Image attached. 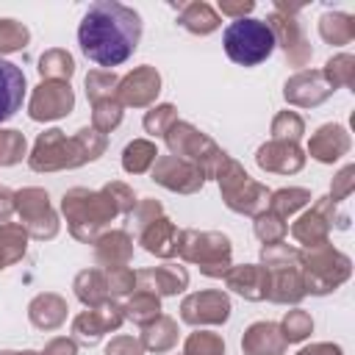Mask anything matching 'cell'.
<instances>
[{"mask_svg":"<svg viewBox=\"0 0 355 355\" xmlns=\"http://www.w3.org/2000/svg\"><path fill=\"white\" fill-rule=\"evenodd\" d=\"M122 313H125V319L144 327V324H150L153 319L161 316V300L150 291H133L130 300L122 305Z\"/></svg>","mask_w":355,"mask_h":355,"instance_id":"33","label":"cell"},{"mask_svg":"<svg viewBox=\"0 0 355 355\" xmlns=\"http://www.w3.org/2000/svg\"><path fill=\"white\" fill-rule=\"evenodd\" d=\"M286 233H288L286 219H280L277 214L261 211V214L255 216V236H258L263 244H277V241H283Z\"/></svg>","mask_w":355,"mask_h":355,"instance_id":"44","label":"cell"},{"mask_svg":"<svg viewBox=\"0 0 355 355\" xmlns=\"http://www.w3.org/2000/svg\"><path fill=\"white\" fill-rule=\"evenodd\" d=\"M155 158H158V150H155L153 141H147V139H133V141L122 150V169L130 172V175H141V172L153 169Z\"/></svg>","mask_w":355,"mask_h":355,"instance_id":"32","label":"cell"},{"mask_svg":"<svg viewBox=\"0 0 355 355\" xmlns=\"http://www.w3.org/2000/svg\"><path fill=\"white\" fill-rule=\"evenodd\" d=\"M14 211H17V205H14V191L0 189V225H3V222H8Z\"/></svg>","mask_w":355,"mask_h":355,"instance_id":"53","label":"cell"},{"mask_svg":"<svg viewBox=\"0 0 355 355\" xmlns=\"http://www.w3.org/2000/svg\"><path fill=\"white\" fill-rule=\"evenodd\" d=\"M28 164L33 172H55V169H75L83 164V158H80L75 136L67 139L64 130L53 128L36 139L33 153L28 155Z\"/></svg>","mask_w":355,"mask_h":355,"instance_id":"8","label":"cell"},{"mask_svg":"<svg viewBox=\"0 0 355 355\" xmlns=\"http://www.w3.org/2000/svg\"><path fill=\"white\" fill-rule=\"evenodd\" d=\"M227 288H233L236 294L247 297V300H266V266L263 263H244V266H230L227 275Z\"/></svg>","mask_w":355,"mask_h":355,"instance_id":"23","label":"cell"},{"mask_svg":"<svg viewBox=\"0 0 355 355\" xmlns=\"http://www.w3.org/2000/svg\"><path fill=\"white\" fill-rule=\"evenodd\" d=\"M297 355H341V349L336 344H311V347L300 349Z\"/></svg>","mask_w":355,"mask_h":355,"instance_id":"54","label":"cell"},{"mask_svg":"<svg viewBox=\"0 0 355 355\" xmlns=\"http://www.w3.org/2000/svg\"><path fill=\"white\" fill-rule=\"evenodd\" d=\"M269 283H266V300L272 302H300L305 297L300 263L288 266H266Z\"/></svg>","mask_w":355,"mask_h":355,"instance_id":"19","label":"cell"},{"mask_svg":"<svg viewBox=\"0 0 355 355\" xmlns=\"http://www.w3.org/2000/svg\"><path fill=\"white\" fill-rule=\"evenodd\" d=\"M94 255L103 269L128 266V261L133 255V239L125 230H108L94 241Z\"/></svg>","mask_w":355,"mask_h":355,"instance_id":"25","label":"cell"},{"mask_svg":"<svg viewBox=\"0 0 355 355\" xmlns=\"http://www.w3.org/2000/svg\"><path fill=\"white\" fill-rule=\"evenodd\" d=\"M61 211L69 222V233L86 244H94L105 225L119 214L105 191L92 189H69L61 200Z\"/></svg>","mask_w":355,"mask_h":355,"instance_id":"2","label":"cell"},{"mask_svg":"<svg viewBox=\"0 0 355 355\" xmlns=\"http://www.w3.org/2000/svg\"><path fill=\"white\" fill-rule=\"evenodd\" d=\"M25 89H28L25 72L17 64L0 58V122L11 119L22 108Z\"/></svg>","mask_w":355,"mask_h":355,"instance_id":"20","label":"cell"},{"mask_svg":"<svg viewBox=\"0 0 355 355\" xmlns=\"http://www.w3.org/2000/svg\"><path fill=\"white\" fill-rule=\"evenodd\" d=\"M116 86H119V78L111 69H92L86 75V97L92 100V105L100 100L116 97Z\"/></svg>","mask_w":355,"mask_h":355,"instance_id":"37","label":"cell"},{"mask_svg":"<svg viewBox=\"0 0 355 355\" xmlns=\"http://www.w3.org/2000/svg\"><path fill=\"white\" fill-rule=\"evenodd\" d=\"M322 75H324V80L330 83L333 92L338 86H352V80H355V58L349 53H338L324 64Z\"/></svg>","mask_w":355,"mask_h":355,"instance_id":"36","label":"cell"},{"mask_svg":"<svg viewBox=\"0 0 355 355\" xmlns=\"http://www.w3.org/2000/svg\"><path fill=\"white\" fill-rule=\"evenodd\" d=\"M222 44L225 53L233 64L239 67H258L261 61H266L275 50V36L269 31V25L263 19L255 17H244V19H233L225 33H222Z\"/></svg>","mask_w":355,"mask_h":355,"instance_id":"3","label":"cell"},{"mask_svg":"<svg viewBox=\"0 0 355 355\" xmlns=\"http://www.w3.org/2000/svg\"><path fill=\"white\" fill-rule=\"evenodd\" d=\"M139 39H141L139 11L116 0L92 3L78 25L80 53L105 69L125 64L136 53Z\"/></svg>","mask_w":355,"mask_h":355,"instance_id":"1","label":"cell"},{"mask_svg":"<svg viewBox=\"0 0 355 355\" xmlns=\"http://www.w3.org/2000/svg\"><path fill=\"white\" fill-rule=\"evenodd\" d=\"M216 180H219V189H222V200L230 211L247 214V216H258L261 211H266L272 191L266 186H261L258 180H252L239 161L227 158V164L222 166Z\"/></svg>","mask_w":355,"mask_h":355,"instance_id":"6","label":"cell"},{"mask_svg":"<svg viewBox=\"0 0 355 355\" xmlns=\"http://www.w3.org/2000/svg\"><path fill=\"white\" fill-rule=\"evenodd\" d=\"M347 150H349V136L341 125H322L308 141V153L322 164L338 161Z\"/></svg>","mask_w":355,"mask_h":355,"instance_id":"24","label":"cell"},{"mask_svg":"<svg viewBox=\"0 0 355 355\" xmlns=\"http://www.w3.org/2000/svg\"><path fill=\"white\" fill-rule=\"evenodd\" d=\"M189 286V272L175 263H164L155 269H139L136 272V291H150L155 297L178 294Z\"/></svg>","mask_w":355,"mask_h":355,"instance_id":"17","label":"cell"},{"mask_svg":"<svg viewBox=\"0 0 355 355\" xmlns=\"http://www.w3.org/2000/svg\"><path fill=\"white\" fill-rule=\"evenodd\" d=\"M158 92H161V75L155 67L144 64V67H136L133 72H128L125 78H119L116 100H119V105L144 108L158 97Z\"/></svg>","mask_w":355,"mask_h":355,"instance_id":"14","label":"cell"},{"mask_svg":"<svg viewBox=\"0 0 355 355\" xmlns=\"http://www.w3.org/2000/svg\"><path fill=\"white\" fill-rule=\"evenodd\" d=\"M252 8H255L252 0H236V3H230V0H219L216 14H225V17H233V19H244Z\"/></svg>","mask_w":355,"mask_h":355,"instance_id":"50","label":"cell"},{"mask_svg":"<svg viewBox=\"0 0 355 355\" xmlns=\"http://www.w3.org/2000/svg\"><path fill=\"white\" fill-rule=\"evenodd\" d=\"M300 275L305 294H327L349 277V258L333 250V244L322 241L300 252Z\"/></svg>","mask_w":355,"mask_h":355,"instance_id":"4","label":"cell"},{"mask_svg":"<svg viewBox=\"0 0 355 355\" xmlns=\"http://www.w3.org/2000/svg\"><path fill=\"white\" fill-rule=\"evenodd\" d=\"M75 294L83 305L97 308L103 302H108V286H105V272L103 269H83L75 277Z\"/></svg>","mask_w":355,"mask_h":355,"instance_id":"30","label":"cell"},{"mask_svg":"<svg viewBox=\"0 0 355 355\" xmlns=\"http://www.w3.org/2000/svg\"><path fill=\"white\" fill-rule=\"evenodd\" d=\"M67 302L58 294H39L28 305V316L39 330H58L67 322Z\"/></svg>","mask_w":355,"mask_h":355,"instance_id":"26","label":"cell"},{"mask_svg":"<svg viewBox=\"0 0 355 355\" xmlns=\"http://www.w3.org/2000/svg\"><path fill=\"white\" fill-rule=\"evenodd\" d=\"M14 205H17V214L22 219V227L28 236L33 239H53L58 233V216L55 211L50 208V197L44 189H22V191H14Z\"/></svg>","mask_w":355,"mask_h":355,"instance_id":"9","label":"cell"},{"mask_svg":"<svg viewBox=\"0 0 355 355\" xmlns=\"http://www.w3.org/2000/svg\"><path fill=\"white\" fill-rule=\"evenodd\" d=\"M319 36L333 47L349 44L355 39V17L347 11H324L319 17Z\"/></svg>","mask_w":355,"mask_h":355,"instance_id":"28","label":"cell"},{"mask_svg":"<svg viewBox=\"0 0 355 355\" xmlns=\"http://www.w3.org/2000/svg\"><path fill=\"white\" fill-rule=\"evenodd\" d=\"M75 108V92L67 80H42L28 103V116L33 122H53Z\"/></svg>","mask_w":355,"mask_h":355,"instance_id":"10","label":"cell"},{"mask_svg":"<svg viewBox=\"0 0 355 355\" xmlns=\"http://www.w3.org/2000/svg\"><path fill=\"white\" fill-rule=\"evenodd\" d=\"M178 122V111L175 105L164 103V105H153L147 114H144V130L150 136H166V130Z\"/></svg>","mask_w":355,"mask_h":355,"instance_id":"45","label":"cell"},{"mask_svg":"<svg viewBox=\"0 0 355 355\" xmlns=\"http://www.w3.org/2000/svg\"><path fill=\"white\" fill-rule=\"evenodd\" d=\"M333 211H336V202L330 197L316 200V205L311 211H305L291 225V236L297 241H302L305 247H316V244L327 241V233H330V225H333Z\"/></svg>","mask_w":355,"mask_h":355,"instance_id":"16","label":"cell"},{"mask_svg":"<svg viewBox=\"0 0 355 355\" xmlns=\"http://www.w3.org/2000/svg\"><path fill=\"white\" fill-rule=\"evenodd\" d=\"M305 202H311V191L308 189H280V191H272L269 194V211L277 214L280 219L291 216Z\"/></svg>","mask_w":355,"mask_h":355,"instance_id":"35","label":"cell"},{"mask_svg":"<svg viewBox=\"0 0 355 355\" xmlns=\"http://www.w3.org/2000/svg\"><path fill=\"white\" fill-rule=\"evenodd\" d=\"M0 269H6V263H3V258H0Z\"/></svg>","mask_w":355,"mask_h":355,"instance_id":"56","label":"cell"},{"mask_svg":"<svg viewBox=\"0 0 355 355\" xmlns=\"http://www.w3.org/2000/svg\"><path fill=\"white\" fill-rule=\"evenodd\" d=\"M28 247V233L22 225L17 222H3L0 225V258L6 266H11L14 261H19L25 255Z\"/></svg>","mask_w":355,"mask_h":355,"instance_id":"34","label":"cell"},{"mask_svg":"<svg viewBox=\"0 0 355 355\" xmlns=\"http://www.w3.org/2000/svg\"><path fill=\"white\" fill-rule=\"evenodd\" d=\"M103 191L111 197V202L116 205V211H119V214H130V211L136 208V194H133L125 183H119V180L105 183V186H103Z\"/></svg>","mask_w":355,"mask_h":355,"instance_id":"47","label":"cell"},{"mask_svg":"<svg viewBox=\"0 0 355 355\" xmlns=\"http://www.w3.org/2000/svg\"><path fill=\"white\" fill-rule=\"evenodd\" d=\"M330 94H333V89H330V83L324 80L322 69H300L294 78L286 80V89H283V97H286L291 105H300V108L319 105V103H324Z\"/></svg>","mask_w":355,"mask_h":355,"instance_id":"15","label":"cell"},{"mask_svg":"<svg viewBox=\"0 0 355 355\" xmlns=\"http://www.w3.org/2000/svg\"><path fill=\"white\" fill-rule=\"evenodd\" d=\"M180 11H178V22L189 31V33H194V36H208V33H214L216 28H219V14H216V8L211 6V3H202V0H194V3H180L178 6Z\"/></svg>","mask_w":355,"mask_h":355,"instance_id":"27","label":"cell"},{"mask_svg":"<svg viewBox=\"0 0 355 355\" xmlns=\"http://www.w3.org/2000/svg\"><path fill=\"white\" fill-rule=\"evenodd\" d=\"M311 330H313V319H311V313H305V311L297 308V311H288V313L283 316L280 333H283L286 344H297V341L308 338Z\"/></svg>","mask_w":355,"mask_h":355,"instance_id":"42","label":"cell"},{"mask_svg":"<svg viewBox=\"0 0 355 355\" xmlns=\"http://www.w3.org/2000/svg\"><path fill=\"white\" fill-rule=\"evenodd\" d=\"M25 150H28V141L19 130L0 128V166L19 164L25 158Z\"/></svg>","mask_w":355,"mask_h":355,"instance_id":"41","label":"cell"},{"mask_svg":"<svg viewBox=\"0 0 355 355\" xmlns=\"http://www.w3.org/2000/svg\"><path fill=\"white\" fill-rule=\"evenodd\" d=\"M302 11V6H288L286 0H277L275 3V11L263 19L275 36V44L283 47L286 58L291 67H305L313 55L308 39H305V28L302 22L297 19V14Z\"/></svg>","mask_w":355,"mask_h":355,"instance_id":"7","label":"cell"},{"mask_svg":"<svg viewBox=\"0 0 355 355\" xmlns=\"http://www.w3.org/2000/svg\"><path fill=\"white\" fill-rule=\"evenodd\" d=\"M153 180L161 183L169 191H178V194H194L205 183L202 172L194 164H189L183 158H175V155H158L155 158V164H153Z\"/></svg>","mask_w":355,"mask_h":355,"instance_id":"13","label":"cell"},{"mask_svg":"<svg viewBox=\"0 0 355 355\" xmlns=\"http://www.w3.org/2000/svg\"><path fill=\"white\" fill-rule=\"evenodd\" d=\"M105 272V286H108V297H125L136 291V272L130 266H111L103 269Z\"/></svg>","mask_w":355,"mask_h":355,"instance_id":"46","label":"cell"},{"mask_svg":"<svg viewBox=\"0 0 355 355\" xmlns=\"http://www.w3.org/2000/svg\"><path fill=\"white\" fill-rule=\"evenodd\" d=\"M141 347L150 352H166L178 344V322L169 316H158L150 324H144L141 330Z\"/></svg>","mask_w":355,"mask_h":355,"instance_id":"29","label":"cell"},{"mask_svg":"<svg viewBox=\"0 0 355 355\" xmlns=\"http://www.w3.org/2000/svg\"><path fill=\"white\" fill-rule=\"evenodd\" d=\"M0 355H39V352H33V349H25V352H11V349H6V352H0Z\"/></svg>","mask_w":355,"mask_h":355,"instance_id":"55","label":"cell"},{"mask_svg":"<svg viewBox=\"0 0 355 355\" xmlns=\"http://www.w3.org/2000/svg\"><path fill=\"white\" fill-rule=\"evenodd\" d=\"M141 352H144V347H141V341L133 338V336H116V338H111V344L105 347V355H141Z\"/></svg>","mask_w":355,"mask_h":355,"instance_id":"49","label":"cell"},{"mask_svg":"<svg viewBox=\"0 0 355 355\" xmlns=\"http://www.w3.org/2000/svg\"><path fill=\"white\" fill-rule=\"evenodd\" d=\"M178 255L189 263H197L200 272L208 277H222L233 266L230 263V255H233L230 239L222 233H214V230H202V233L183 230L178 236Z\"/></svg>","mask_w":355,"mask_h":355,"instance_id":"5","label":"cell"},{"mask_svg":"<svg viewBox=\"0 0 355 355\" xmlns=\"http://www.w3.org/2000/svg\"><path fill=\"white\" fill-rule=\"evenodd\" d=\"M230 316V300L219 288H205L194 291L180 302V319L186 324H222Z\"/></svg>","mask_w":355,"mask_h":355,"instance_id":"12","label":"cell"},{"mask_svg":"<svg viewBox=\"0 0 355 355\" xmlns=\"http://www.w3.org/2000/svg\"><path fill=\"white\" fill-rule=\"evenodd\" d=\"M352 166H344L341 172H338V178H336V186H333V202H338V200H347L349 197V191H352Z\"/></svg>","mask_w":355,"mask_h":355,"instance_id":"51","label":"cell"},{"mask_svg":"<svg viewBox=\"0 0 355 355\" xmlns=\"http://www.w3.org/2000/svg\"><path fill=\"white\" fill-rule=\"evenodd\" d=\"M305 133V125H302V116L294 114V111H280L275 119H272V139L275 141H300Z\"/></svg>","mask_w":355,"mask_h":355,"instance_id":"40","label":"cell"},{"mask_svg":"<svg viewBox=\"0 0 355 355\" xmlns=\"http://www.w3.org/2000/svg\"><path fill=\"white\" fill-rule=\"evenodd\" d=\"M42 355H78V347H75L72 338L58 336V338H50V341H47V347H44Z\"/></svg>","mask_w":355,"mask_h":355,"instance_id":"52","label":"cell"},{"mask_svg":"<svg viewBox=\"0 0 355 355\" xmlns=\"http://www.w3.org/2000/svg\"><path fill=\"white\" fill-rule=\"evenodd\" d=\"M183 355H225V341L216 333L208 330H197L186 338L183 344Z\"/></svg>","mask_w":355,"mask_h":355,"instance_id":"43","label":"cell"},{"mask_svg":"<svg viewBox=\"0 0 355 355\" xmlns=\"http://www.w3.org/2000/svg\"><path fill=\"white\" fill-rule=\"evenodd\" d=\"M258 166L266 169V172H277V175H291V172H300L302 164H305V155L302 150L294 144V141H269L263 147H258V155H255Z\"/></svg>","mask_w":355,"mask_h":355,"instance_id":"18","label":"cell"},{"mask_svg":"<svg viewBox=\"0 0 355 355\" xmlns=\"http://www.w3.org/2000/svg\"><path fill=\"white\" fill-rule=\"evenodd\" d=\"M72 72H75V58L67 50L53 47V50H44L39 55V75L44 80H67L69 83Z\"/></svg>","mask_w":355,"mask_h":355,"instance_id":"31","label":"cell"},{"mask_svg":"<svg viewBox=\"0 0 355 355\" xmlns=\"http://www.w3.org/2000/svg\"><path fill=\"white\" fill-rule=\"evenodd\" d=\"M161 216V202L158 200H141V202H136V208L130 211V222H133V227L136 230H141V227H147L153 219H158Z\"/></svg>","mask_w":355,"mask_h":355,"instance_id":"48","label":"cell"},{"mask_svg":"<svg viewBox=\"0 0 355 355\" xmlns=\"http://www.w3.org/2000/svg\"><path fill=\"white\" fill-rule=\"evenodd\" d=\"M241 349H244V355H283L286 338L280 333V324H275V322L250 324L241 338Z\"/></svg>","mask_w":355,"mask_h":355,"instance_id":"22","label":"cell"},{"mask_svg":"<svg viewBox=\"0 0 355 355\" xmlns=\"http://www.w3.org/2000/svg\"><path fill=\"white\" fill-rule=\"evenodd\" d=\"M122 322H125L122 305L108 300V302H103L97 308H89V311L78 313L75 322H72V333H75V341H80L83 347H94L105 333L119 330Z\"/></svg>","mask_w":355,"mask_h":355,"instance_id":"11","label":"cell"},{"mask_svg":"<svg viewBox=\"0 0 355 355\" xmlns=\"http://www.w3.org/2000/svg\"><path fill=\"white\" fill-rule=\"evenodd\" d=\"M28 42H31V31L22 22L8 19V17L0 19V55L22 50V47H28Z\"/></svg>","mask_w":355,"mask_h":355,"instance_id":"39","label":"cell"},{"mask_svg":"<svg viewBox=\"0 0 355 355\" xmlns=\"http://www.w3.org/2000/svg\"><path fill=\"white\" fill-rule=\"evenodd\" d=\"M119 122H122V105H119L116 97L100 100V103L92 105V128H94L97 133L105 136V133H111Z\"/></svg>","mask_w":355,"mask_h":355,"instance_id":"38","label":"cell"},{"mask_svg":"<svg viewBox=\"0 0 355 355\" xmlns=\"http://www.w3.org/2000/svg\"><path fill=\"white\" fill-rule=\"evenodd\" d=\"M178 227L172 225V219H166L164 214L158 216V219H153L147 227H141L139 230V244L147 250V252H153V255H158V258H172V255H178Z\"/></svg>","mask_w":355,"mask_h":355,"instance_id":"21","label":"cell"}]
</instances>
